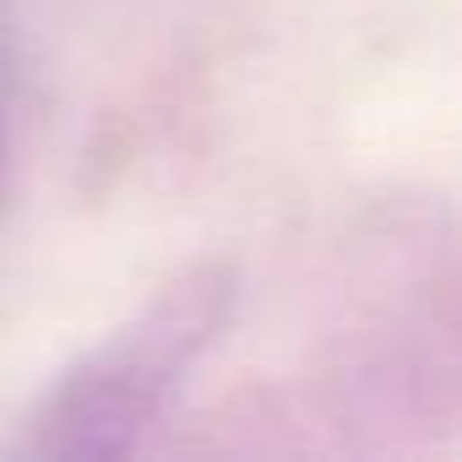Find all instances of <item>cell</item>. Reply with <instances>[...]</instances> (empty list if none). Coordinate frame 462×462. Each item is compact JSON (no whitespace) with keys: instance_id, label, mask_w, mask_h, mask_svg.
Segmentation results:
<instances>
[{"instance_id":"cell-2","label":"cell","mask_w":462,"mask_h":462,"mask_svg":"<svg viewBox=\"0 0 462 462\" xmlns=\"http://www.w3.org/2000/svg\"><path fill=\"white\" fill-rule=\"evenodd\" d=\"M17 131H23L17 71H12L6 44H0V207H6V196H12V174H17Z\"/></svg>"},{"instance_id":"cell-1","label":"cell","mask_w":462,"mask_h":462,"mask_svg":"<svg viewBox=\"0 0 462 462\" xmlns=\"http://www.w3.org/2000/svg\"><path fill=\"white\" fill-rule=\"evenodd\" d=\"M235 300L240 278L217 262L180 273L169 289H158V300L71 359L33 397V408L17 413L0 451L28 462H98L136 451L228 332Z\"/></svg>"}]
</instances>
